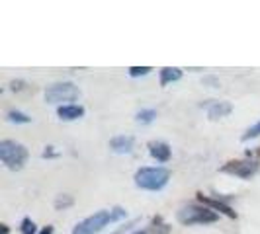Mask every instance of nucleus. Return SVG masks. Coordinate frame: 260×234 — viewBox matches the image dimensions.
<instances>
[{
  "instance_id": "13",
  "label": "nucleus",
  "mask_w": 260,
  "mask_h": 234,
  "mask_svg": "<svg viewBox=\"0 0 260 234\" xmlns=\"http://www.w3.org/2000/svg\"><path fill=\"white\" fill-rule=\"evenodd\" d=\"M8 121H12V123H29L31 121V117H27L26 113H22V111H8Z\"/></svg>"
},
{
  "instance_id": "1",
  "label": "nucleus",
  "mask_w": 260,
  "mask_h": 234,
  "mask_svg": "<svg viewBox=\"0 0 260 234\" xmlns=\"http://www.w3.org/2000/svg\"><path fill=\"white\" fill-rule=\"evenodd\" d=\"M123 217H125V211L121 207H116L112 209V211H98L92 217L78 222L77 226H75V230H73V234H96L100 232L104 226H108L110 222H116L119 219H123Z\"/></svg>"
},
{
  "instance_id": "19",
  "label": "nucleus",
  "mask_w": 260,
  "mask_h": 234,
  "mask_svg": "<svg viewBox=\"0 0 260 234\" xmlns=\"http://www.w3.org/2000/svg\"><path fill=\"white\" fill-rule=\"evenodd\" d=\"M26 82L24 80H12L10 82V90H14V92H22V90H26Z\"/></svg>"
},
{
  "instance_id": "7",
  "label": "nucleus",
  "mask_w": 260,
  "mask_h": 234,
  "mask_svg": "<svg viewBox=\"0 0 260 234\" xmlns=\"http://www.w3.org/2000/svg\"><path fill=\"white\" fill-rule=\"evenodd\" d=\"M133 137H125V135H119V137H114L110 141V148L117 152V154H127L133 150Z\"/></svg>"
},
{
  "instance_id": "3",
  "label": "nucleus",
  "mask_w": 260,
  "mask_h": 234,
  "mask_svg": "<svg viewBox=\"0 0 260 234\" xmlns=\"http://www.w3.org/2000/svg\"><path fill=\"white\" fill-rule=\"evenodd\" d=\"M0 160L6 168L22 170L27 160V148L16 141H2L0 143Z\"/></svg>"
},
{
  "instance_id": "16",
  "label": "nucleus",
  "mask_w": 260,
  "mask_h": 234,
  "mask_svg": "<svg viewBox=\"0 0 260 234\" xmlns=\"http://www.w3.org/2000/svg\"><path fill=\"white\" fill-rule=\"evenodd\" d=\"M20 230H22V234H36L38 232L36 222L31 221V219H24V221H22V226H20Z\"/></svg>"
},
{
  "instance_id": "20",
  "label": "nucleus",
  "mask_w": 260,
  "mask_h": 234,
  "mask_svg": "<svg viewBox=\"0 0 260 234\" xmlns=\"http://www.w3.org/2000/svg\"><path fill=\"white\" fill-rule=\"evenodd\" d=\"M39 234H53V226H45Z\"/></svg>"
},
{
  "instance_id": "12",
  "label": "nucleus",
  "mask_w": 260,
  "mask_h": 234,
  "mask_svg": "<svg viewBox=\"0 0 260 234\" xmlns=\"http://www.w3.org/2000/svg\"><path fill=\"white\" fill-rule=\"evenodd\" d=\"M180 78H182V70L180 68H170V66H167V68L160 70V84L162 86H167L170 82H176Z\"/></svg>"
},
{
  "instance_id": "4",
  "label": "nucleus",
  "mask_w": 260,
  "mask_h": 234,
  "mask_svg": "<svg viewBox=\"0 0 260 234\" xmlns=\"http://www.w3.org/2000/svg\"><path fill=\"white\" fill-rule=\"evenodd\" d=\"M219 219L217 213H213L208 207H182L178 211V221L186 224V226H192V224H208V222H215Z\"/></svg>"
},
{
  "instance_id": "10",
  "label": "nucleus",
  "mask_w": 260,
  "mask_h": 234,
  "mask_svg": "<svg viewBox=\"0 0 260 234\" xmlns=\"http://www.w3.org/2000/svg\"><path fill=\"white\" fill-rule=\"evenodd\" d=\"M233 111V105L227 104V102H211L208 107V115L209 119H221V117H227Z\"/></svg>"
},
{
  "instance_id": "18",
  "label": "nucleus",
  "mask_w": 260,
  "mask_h": 234,
  "mask_svg": "<svg viewBox=\"0 0 260 234\" xmlns=\"http://www.w3.org/2000/svg\"><path fill=\"white\" fill-rule=\"evenodd\" d=\"M256 137H260V121L256 125H252V127L243 135V141H250V139H256Z\"/></svg>"
},
{
  "instance_id": "17",
  "label": "nucleus",
  "mask_w": 260,
  "mask_h": 234,
  "mask_svg": "<svg viewBox=\"0 0 260 234\" xmlns=\"http://www.w3.org/2000/svg\"><path fill=\"white\" fill-rule=\"evenodd\" d=\"M153 68L151 66H131L129 68V76L137 78V76H143V74H149Z\"/></svg>"
},
{
  "instance_id": "22",
  "label": "nucleus",
  "mask_w": 260,
  "mask_h": 234,
  "mask_svg": "<svg viewBox=\"0 0 260 234\" xmlns=\"http://www.w3.org/2000/svg\"><path fill=\"white\" fill-rule=\"evenodd\" d=\"M2 234H8V226L6 224H2Z\"/></svg>"
},
{
  "instance_id": "11",
  "label": "nucleus",
  "mask_w": 260,
  "mask_h": 234,
  "mask_svg": "<svg viewBox=\"0 0 260 234\" xmlns=\"http://www.w3.org/2000/svg\"><path fill=\"white\" fill-rule=\"evenodd\" d=\"M149 150H151V156L156 158L158 162H169L170 160V146L167 143H151Z\"/></svg>"
},
{
  "instance_id": "15",
  "label": "nucleus",
  "mask_w": 260,
  "mask_h": 234,
  "mask_svg": "<svg viewBox=\"0 0 260 234\" xmlns=\"http://www.w3.org/2000/svg\"><path fill=\"white\" fill-rule=\"evenodd\" d=\"M71 205H73V197H71V195H59L57 201H55V209H57V211L71 207Z\"/></svg>"
},
{
  "instance_id": "23",
  "label": "nucleus",
  "mask_w": 260,
  "mask_h": 234,
  "mask_svg": "<svg viewBox=\"0 0 260 234\" xmlns=\"http://www.w3.org/2000/svg\"><path fill=\"white\" fill-rule=\"evenodd\" d=\"M135 234H145V232H135Z\"/></svg>"
},
{
  "instance_id": "6",
  "label": "nucleus",
  "mask_w": 260,
  "mask_h": 234,
  "mask_svg": "<svg viewBox=\"0 0 260 234\" xmlns=\"http://www.w3.org/2000/svg\"><path fill=\"white\" fill-rule=\"evenodd\" d=\"M223 172H227V174H235V176H239V178H250L256 170H258V164L256 162H243V160H237V162H229V164H225L223 166Z\"/></svg>"
},
{
  "instance_id": "9",
  "label": "nucleus",
  "mask_w": 260,
  "mask_h": 234,
  "mask_svg": "<svg viewBox=\"0 0 260 234\" xmlns=\"http://www.w3.org/2000/svg\"><path fill=\"white\" fill-rule=\"evenodd\" d=\"M198 199H200L204 205H208V207L215 209V211H219V213H223V215L231 217V219H237V213H235V211L229 207V205L221 203V201H217V199H209V197H204V193H198Z\"/></svg>"
},
{
  "instance_id": "8",
  "label": "nucleus",
  "mask_w": 260,
  "mask_h": 234,
  "mask_svg": "<svg viewBox=\"0 0 260 234\" xmlns=\"http://www.w3.org/2000/svg\"><path fill=\"white\" fill-rule=\"evenodd\" d=\"M57 115L61 117L63 121H75V119L84 115V107H82V105H75V104L61 105V107L57 109Z\"/></svg>"
},
{
  "instance_id": "5",
  "label": "nucleus",
  "mask_w": 260,
  "mask_h": 234,
  "mask_svg": "<svg viewBox=\"0 0 260 234\" xmlns=\"http://www.w3.org/2000/svg\"><path fill=\"white\" fill-rule=\"evenodd\" d=\"M80 96V90L73 82H61L53 84L45 90V102L47 104H63V102H75Z\"/></svg>"
},
{
  "instance_id": "2",
  "label": "nucleus",
  "mask_w": 260,
  "mask_h": 234,
  "mask_svg": "<svg viewBox=\"0 0 260 234\" xmlns=\"http://www.w3.org/2000/svg\"><path fill=\"white\" fill-rule=\"evenodd\" d=\"M170 180V172L167 168H141L137 170L135 174V183L141 187V189H147V191H158L162 189Z\"/></svg>"
},
{
  "instance_id": "21",
  "label": "nucleus",
  "mask_w": 260,
  "mask_h": 234,
  "mask_svg": "<svg viewBox=\"0 0 260 234\" xmlns=\"http://www.w3.org/2000/svg\"><path fill=\"white\" fill-rule=\"evenodd\" d=\"M131 224H135V221H133V222H129V224H125V226H121V228H119V230H116V232H112V234H121V230H125V228H127V226H131Z\"/></svg>"
},
{
  "instance_id": "14",
  "label": "nucleus",
  "mask_w": 260,
  "mask_h": 234,
  "mask_svg": "<svg viewBox=\"0 0 260 234\" xmlns=\"http://www.w3.org/2000/svg\"><path fill=\"white\" fill-rule=\"evenodd\" d=\"M155 117H156L155 109H143V111L137 113V121H139V123H151Z\"/></svg>"
}]
</instances>
